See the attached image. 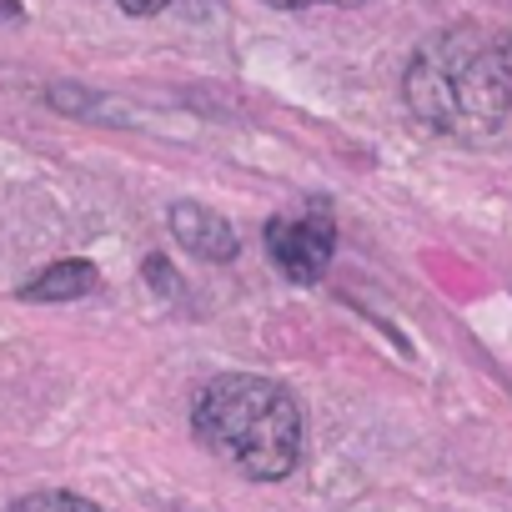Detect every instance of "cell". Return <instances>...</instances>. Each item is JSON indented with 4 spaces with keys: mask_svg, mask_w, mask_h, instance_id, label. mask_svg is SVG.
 Here are the masks:
<instances>
[{
    "mask_svg": "<svg viewBox=\"0 0 512 512\" xmlns=\"http://www.w3.org/2000/svg\"><path fill=\"white\" fill-rule=\"evenodd\" d=\"M412 116L452 141L492 146L512 136V46L472 31L432 36L402 76Z\"/></svg>",
    "mask_w": 512,
    "mask_h": 512,
    "instance_id": "cell-1",
    "label": "cell"
},
{
    "mask_svg": "<svg viewBox=\"0 0 512 512\" xmlns=\"http://www.w3.org/2000/svg\"><path fill=\"white\" fill-rule=\"evenodd\" d=\"M21 11V0H0V16H16Z\"/></svg>",
    "mask_w": 512,
    "mask_h": 512,
    "instance_id": "cell-9",
    "label": "cell"
},
{
    "mask_svg": "<svg viewBox=\"0 0 512 512\" xmlns=\"http://www.w3.org/2000/svg\"><path fill=\"white\" fill-rule=\"evenodd\" d=\"M96 287H101V272L91 262H56L21 287V302H76V297H91Z\"/></svg>",
    "mask_w": 512,
    "mask_h": 512,
    "instance_id": "cell-5",
    "label": "cell"
},
{
    "mask_svg": "<svg viewBox=\"0 0 512 512\" xmlns=\"http://www.w3.org/2000/svg\"><path fill=\"white\" fill-rule=\"evenodd\" d=\"M196 442L251 482H282L302 462V407L297 397L256 372H221L191 407Z\"/></svg>",
    "mask_w": 512,
    "mask_h": 512,
    "instance_id": "cell-2",
    "label": "cell"
},
{
    "mask_svg": "<svg viewBox=\"0 0 512 512\" xmlns=\"http://www.w3.org/2000/svg\"><path fill=\"white\" fill-rule=\"evenodd\" d=\"M116 6H121L126 16H161L166 0H116Z\"/></svg>",
    "mask_w": 512,
    "mask_h": 512,
    "instance_id": "cell-7",
    "label": "cell"
},
{
    "mask_svg": "<svg viewBox=\"0 0 512 512\" xmlns=\"http://www.w3.org/2000/svg\"><path fill=\"white\" fill-rule=\"evenodd\" d=\"M166 221H171V236L191 256H201V262H231V256L241 251V236L231 231V221L221 211L201 206V201H176L166 211Z\"/></svg>",
    "mask_w": 512,
    "mask_h": 512,
    "instance_id": "cell-4",
    "label": "cell"
},
{
    "mask_svg": "<svg viewBox=\"0 0 512 512\" xmlns=\"http://www.w3.org/2000/svg\"><path fill=\"white\" fill-rule=\"evenodd\" d=\"M332 251H337V221L327 201L267 221V256L292 287H317L332 267Z\"/></svg>",
    "mask_w": 512,
    "mask_h": 512,
    "instance_id": "cell-3",
    "label": "cell"
},
{
    "mask_svg": "<svg viewBox=\"0 0 512 512\" xmlns=\"http://www.w3.org/2000/svg\"><path fill=\"white\" fill-rule=\"evenodd\" d=\"M267 6H277V11H302V6H317V0H267Z\"/></svg>",
    "mask_w": 512,
    "mask_h": 512,
    "instance_id": "cell-8",
    "label": "cell"
},
{
    "mask_svg": "<svg viewBox=\"0 0 512 512\" xmlns=\"http://www.w3.org/2000/svg\"><path fill=\"white\" fill-rule=\"evenodd\" d=\"M6 512H96V502H86L81 492H66V487H46V492L16 497Z\"/></svg>",
    "mask_w": 512,
    "mask_h": 512,
    "instance_id": "cell-6",
    "label": "cell"
}]
</instances>
